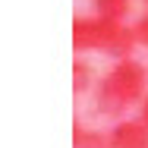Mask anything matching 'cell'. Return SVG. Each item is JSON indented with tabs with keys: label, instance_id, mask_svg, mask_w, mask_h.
I'll list each match as a JSON object with an SVG mask.
<instances>
[{
	"label": "cell",
	"instance_id": "obj_8",
	"mask_svg": "<svg viewBox=\"0 0 148 148\" xmlns=\"http://www.w3.org/2000/svg\"><path fill=\"white\" fill-rule=\"evenodd\" d=\"M139 120H142V123L148 126V95L142 98V104H139Z\"/></svg>",
	"mask_w": 148,
	"mask_h": 148
},
{
	"label": "cell",
	"instance_id": "obj_9",
	"mask_svg": "<svg viewBox=\"0 0 148 148\" xmlns=\"http://www.w3.org/2000/svg\"><path fill=\"white\" fill-rule=\"evenodd\" d=\"M142 3H145V6H148V0H142Z\"/></svg>",
	"mask_w": 148,
	"mask_h": 148
},
{
	"label": "cell",
	"instance_id": "obj_5",
	"mask_svg": "<svg viewBox=\"0 0 148 148\" xmlns=\"http://www.w3.org/2000/svg\"><path fill=\"white\" fill-rule=\"evenodd\" d=\"M73 148H110L107 132H98V129H85L79 120L73 123Z\"/></svg>",
	"mask_w": 148,
	"mask_h": 148
},
{
	"label": "cell",
	"instance_id": "obj_7",
	"mask_svg": "<svg viewBox=\"0 0 148 148\" xmlns=\"http://www.w3.org/2000/svg\"><path fill=\"white\" fill-rule=\"evenodd\" d=\"M132 32H136V41H139L142 47H148V13L132 22Z\"/></svg>",
	"mask_w": 148,
	"mask_h": 148
},
{
	"label": "cell",
	"instance_id": "obj_2",
	"mask_svg": "<svg viewBox=\"0 0 148 148\" xmlns=\"http://www.w3.org/2000/svg\"><path fill=\"white\" fill-rule=\"evenodd\" d=\"M110 22L107 19H98V16H79L73 22V47L79 54H88V51H101L104 47V38H107Z\"/></svg>",
	"mask_w": 148,
	"mask_h": 148
},
{
	"label": "cell",
	"instance_id": "obj_6",
	"mask_svg": "<svg viewBox=\"0 0 148 148\" xmlns=\"http://www.w3.org/2000/svg\"><path fill=\"white\" fill-rule=\"evenodd\" d=\"M91 85H95V69L82 57H76L73 60V91L76 95H85Z\"/></svg>",
	"mask_w": 148,
	"mask_h": 148
},
{
	"label": "cell",
	"instance_id": "obj_3",
	"mask_svg": "<svg viewBox=\"0 0 148 148\" xmlns=\"http://www.w3.org/2000/svg\"><path fill=\"white\" fill-rule=\"evenodd\" d=\"M107 139H110V148H148V126L139 117H123L110 126Z\"/></svg>",
	"mask_w": 148,
	"mask_h": 148
},
{
	"label": "cell",
	"instance_id": "obj_1",
	"mask_svg": "<svg viewBox=\"0 0 148 148\" xmlns=\"http://www.w3.org/2000/svg\"><path fill=\"white\" fill-rule=\"evenodd\" d=\"M148 95V66L139 60H117L104 79L95 85V110L104 117L123 120L126 107L142 104V98Z\"/></svg>",
	"mask_w": 148,
	"mask_h": 148
},
{
	"label": "cell",
	"instance_id": "obj_4",
	"mask_svg": "<svg viewBox=\"0 0 148 148\" xmlns=\"http://www.w3.org/2000/svg\"><path fill=\"white\" fill-rule=\"evenodd\" d=\"M91 10H95L98 19L123 22V19L132 13V0H91Z\"/></svg>",
	"mask_w": 148,
	"mask_h": 148
}]
</instances>
